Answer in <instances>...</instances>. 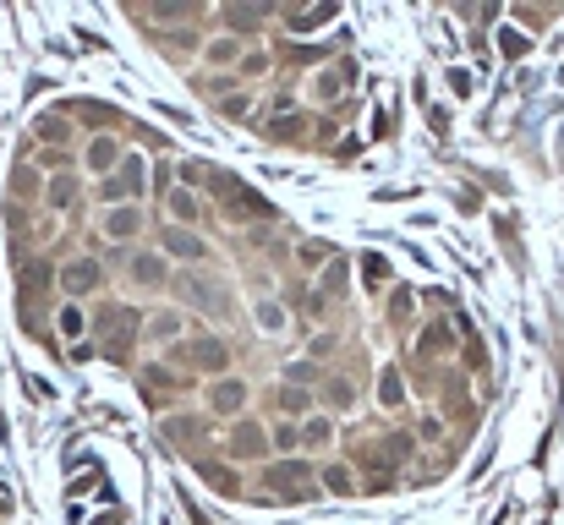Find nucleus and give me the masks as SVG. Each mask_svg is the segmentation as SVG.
<instances>
[{
  "label": "nucleus",
  "mask_w": 564,
  "mask_h": 525,
  "mask_svg": "<svg viewBox=\"0 0 564 525\" xmlns=\"http://www.w3.org/2000/svg\"><path fill=\"white\" fill-rule=\"evenodd\" d=\"M499 44H504V55H521V49H526L521 33H499Z\"/></svg>",
  "instance_id": "obj_20"
},
{
  "label": "nucleus",
  "mask_w": 564,
  "mask_h": 525,
  "mask_svg": "<svg viewBox=\"0 0 564 525\" xmlns=\"http://www.w3.org/2000/svg\"><path fill=\"white\" fill-rule=\"evenodd\" d=\"M115 165V137H93V148H88V170H110Z\"/></svg>",
  "instance_id": "obj_8"
},
{
  "label": "nucleus",
  "mask_w": 564,
  "mask_h": 525,
  "mask_svg": "<svg viewBox=\"0 0 564 525\" xmlns=\"http://www.w3.org/2000/svg\"><path fill=\"white\" fill-rule=\"evenodd\" d=\"M165 247L181 252V257H203V241H192V235H181V230H165Z\"/></svg>",
  "instance_id": "obj_9"
},
{
  "label": "nucleus",
  "mask_w": 564,
  "mask_h": 525,
  "mask_svg": "<svg viewBox=\"0 0 564 525\" xmlns=\"http://www.w3.org/2000/svg\"><path fill=\"white\" fill-rule=\"evenodd\" d=\"M181 356H187L192 367L219 372V367H225V345H219V339H187V345H181Z\"/></svg>",
  "instance_id": "obj_1"
},
{
  "label": "nucleus",
  "mask_w": 564,
  "mask_h": 525,
  "mask_svg": "<svg viewBox=\"0 0 564 525\" xmlns=\"http://www.w3.org/2000/svg\"><path fill=\"white\" fill-rule=\"evenodd\" d=\"M175 329H181V323H175V317H154V323H148V334H175Z\"/></svg>",
  "instance_id": "obj_18"
},
{
  "label": "nucleus",
  "mask_w": 564,
  "mask_h": 525,
  "mask_svg": "<svg viewBox=\"0 0 564 525\" xmlns=\"http://www.w3.org/2000/svg\"><path fill=\"white\" fill-rule=\"evenodd\" d=\"M209 405L219 411V416H236V411L247 405V383H236V378H219V383H214V394H209Z\"/></svg>",
  "instance_id": "obj_2"
},
{
  "label": "nucleus",
  "mask_w": 564,
  "mask_h": 525,
  "mask_svg": "<svg viewBox=\"0 0 564 525\" xmlns=\"http://www.w3.org/2000/svg\"><path fill=\"white\" fill-rule=\"evenodd\" d=\"M269 443H263V427H252V421H241L236 427V438H230V454H247V460H258Z\"/></svg>",
  "instance_id": "obj_3"
},
{
  "label": "nucleus",
  "mask_w": 564,
  "mask_h": 525,
  "mask_svg": "<svg viewBox=\"0 0 564 525\" xmlns=\"http://www.w3.org/2000/svg\"><path fill=\"white\" fill-rule=\"evenodd\" d=\"M362 263H367V285H384V279H389V263H384V257H362Z\"/></svg>",
  "instance_id": "obj_16"
},
{
  "label": "nucleus",
  "mask_w": 564,
  "mask_h": 525,
  "mask_svg": "<svg viewBox=\"0 0 564 525\" xmlns=\"http://www.w3.org/2000/svg\"><path fill=\"white\" fill-rule=\"evenodd\" d=\"M170 208L181 213V219H192V213H197V197H192V191H175V197H170Z\"/></svg>",
  "instance_id": "obj_15"
},
{
  "label": "nucleus",
  "mask_w": 564,
  "mask_h": 525,
  "mask_svg": "<svg viewBox=\"0 0 564 525\" xmlns=\"http://www.w3.org/2000/svg\"><path fill=\"white\" fill-rule=\"evenodd\" d=\"M335 93H340V77H335V71H323V77H318V99H335Z\"/></svg>",
  "instance_id": "obj_17"
},
{
  "label": "nucleus",
  "mask_w": 564,
  "mask_h": 525,
  "mask_svg": "<svg viewBox=\"0 0 564 525\" xmlns=\"http://www.w3.org/2000/svg\"><path fill=\"white\" fill-rule=\"evenodd\" d=\"M209 175H214V170H209V165H197V159H192V165H181V181H187V187H203Z\"/></svg>",
  "instance_id": "obj_13"
},
{
  "label": "nucleus",
  "mask_w": 564,
  "mask_h": 525,
  "mask_svg": "<svg viewBox=\"0 0 564 525\" xmlns=\"http://www.w3.org/2000/svg\"><path fill=\"white\" fill-rule=\"evenodd\" d=\"M71 197H77V187H66V181H55V187H50V203H71Z\"/></svg>",
  "instance_id": "obj_21"
},
{
  "label": "nucleus",
  "mask_w": 564,
  "mask_h": 525,
  "mask_svg": "<svg viewBox=\"0 0 564 525\" xmlns=\"http://www.w3.org/2000/svg\"><path fill=\"white\" fill-rule=\"evenodd\" d=\"M132 279H137V285H165V263H159V257H137V263H132Z\"/></svg>",
  "instance_id": "obj_6"
},
{
  "label": "nucleus",
  "mask_w": 564,
  "mask_h": 525,
  "mask_svg": "<svg viewBox=\"0 0 564 525\" xmlns=\"http://www.w3.org/2000/svg\"><path fill=\"white\" fill-rule=\"evenodd\" d=\"M384 405H400V378H395V372L384 378Z\"/></svg>",
  "instance_id": "obj_22"
},
{
  "label": "nucleus",
  "mask_w": 564,
  "mask_h": 525,
  "mask_svg": "<svg viewBox=\"0 0 564 525\" xmlns=\"http://www.w3.org/2000/svg\"><path fill=\"white\" fill-rule=\"evenodd\" d=\"M274 482H280L285 492H291V482H307V471H301V465H280V471H274ZM296 498H307V492L296 487Z\"/></svg>",
  "instance_id": "obj_11"
},
{
  "label": "nucleus",
  "mask_w": 564,
  "mask_h": 525,
  "mask_svg": "<svg viewBox=\"0 0 564 525\" xmlns=\"http://www.w3.org/2000/svg\"><path fill=\"white\" fill-rule=\"evenodd\" d=\"M105 235H121V241H126V235H137V208H115L105 219Z\"/></svg>",
  "instance_id": "obj_5"
},
{
  "label": "nucleus",
  "mask_w": 564,
  "mask_h": 525,
  "mask_svg": "<svg viewBox=\"0 0 564 525\" xmlns=\"http://www.w3.org/2000/svg\"><path fill=\"white\" fill-rule=\"evenodd\" d=\"M285 411H291V416H301V411H307V394H296V389H291V394H285Z\"/></svg>",
  "instance_id": "obj_23"
},
{
  "label": "nucleus",
  "mask_w": 564,
  "mask_h": 525,
  "mask_svg": "<svg viewBox=\"0 0 564 525\" xmlns=\"http://www.w3.org/2000/svg\"><path fill=\"white\" fill-rule=\"evenodd\" d=\"M301 443H307V449H323V443H335V421H329V416H313L307 427H301Z\"/></svg>",
  "instance_id": "obj_4"
},
{
  "label": "nucleus",
  "mask_w": 564,
  "mask_h": 525,
  "mask_svg": "<svg viewBox=\"0 0 564 525\" xmlns=\"http://www.w3.org/2000/svg\"><path fill=\"white\" fill-rule=\"evenodd\" d=\"M209 61H214V66H230V61H236V39H219V44L209 49Z\"/></svg>",
  "instance_id": "obj_14"
},
{
  "label": "nucleus",
  "mask_w": 564,
  "mask_h": 525,
  "mask_svg": "<svg viewBox=\"0 0 564 525\" xmlns=\"http://www.w3.org/2000/svg\"><path fill=\"white\" fill-rule=\"evenodd\" d=\"M323 399H329L335 411H351V405H356V389H351L345 378H340V383H329V389H323Z\"/></svg>",
  "instance_id": "obj_10"
},
{
  "label": "nucleus",
  "mask_w": 564,
  "mask_h": 525,
  "mask_svg": "<svg viewBox=\"0 0 564 525\" xmlns=\"http://www.w3.org/2000/svg\"><path fill=\"white\" fill-rule=\"evenodd\" d=\"M323 482L335 487V492H351V471H345V465H329V471H323Z\"/></svg>",
  "instance_id": "obj_12"
},
{
  "label": "nucleus",
  "mask_w": 564,
  "mask_h": 525,
  "mask_svg": "<svg viewBox=\"0 0 564 525\" xmlns=\"http://www.w3.org/2000/svg\"><path fill=\"white\" fill-rule=\"evenodd\" d=\"M61 279H66V290H93V285H99V269H93V263H77V269H66Z\"/></svg>",
  "instance_id": "obj_7"
},
{
  "label": "nucleus",
  "mask_w": 564,
  "mask_h": 525,
  "mask_svg": "<svg viewBox=\"0 0 564 525\" xmlns=\"http://www.w3.org/2000/svg\"><path fill=\"white\" fill-rule=\"evenodd\" d=\"M61 329H66V334H77V329H83V312H77V307H66V312H61Z\"/></svg>",
  "instance_id": "obj_19"
}]
</instances>
